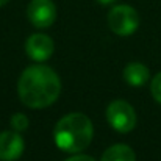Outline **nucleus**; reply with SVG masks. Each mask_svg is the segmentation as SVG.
I'll return each mask as SVG.
<instances>
[{
	"instance_id": "f257e3e1",
	"label": "nucleus",
	"mask_w": 161,
	"mask_h": 161,
	"mask_svg": "<svg viewBox=\"0 0 161 161\" xmlns=\"http://www.w3.org/2000/svg\"><path fill=\"white\" fill-rule=\"evenodd\" d=\"M17 92L22 103L28 108H46L59 97L61 80L52 67L35 64L22 72Z\"/></svg>"
},
{
	"instance_id": "f03ea898",
	"label": "nucleus",
	"mask_w": 161,
	"mask_h": 161,
	"mask_svg": "<svg viewBox=\"0 0 161 161\" xmlns=\"http://www.w3.org/2000/svg\"><path fill=\"white\" fill-rule=\"evenodd\" d=\"M94 127L88 116L81 113L66 114L55 125L53 139L59 150L67 153L83 152L92 141Z\"/></svg>"
},
{
	"instance_id": "7ed1b4c3",
	"label": "nucleus",
	"mask_w": 161,
	"mask_h": 161,
	"mask_svg": "<svg viewBox=\"0 0 161 161\" xmlns=\"http://www.w3.org/2000/svg\"><path fill=\"white\" fill-rule=\"evenodd\" d=\"M108 25L119 36H130L139 27V14L130 5H116L108 13Z\"/></svg>"
},
{
	"instance_id": "20e7f679",
	"label": "nucleus",
	"mask_w": 161,
	"mask_h": 161,
	"mask_svg": "<svg viewBox=\"0 0 161 161\" xmlns=\"http://www.w3.org/2000/svg\"><path fill=\"white\" fill-rule=\"evenodd\" d=\"M108 124L119 133H128L136 127V113L125 100H114L107 108Z\"/></svg>"
},
{
	"instance_id": "39448f33",
	"label": "nucleus",
	"mask_w": 161,
	"mask_h": 161,
	"mask_svg": "<svg viewBox=\"0 0 161 161\" xmlns=\"http://www.w3.org/2000/svg\"><path fill=\"white\" fill-rule=\"evenodd\" d=\"M28 20L38 28L50 27L56 19V8L52 0H31L27 6Z\"/></svg>"
},
{
	"instance_id": "423d86ee",
	"label": "nucleus",
	"mask_w": 161,
	"mask_h": 161,
	"mask_svg": "<svg viewBox=\"0 0 161 161\" xmlns=\"http://www.w3.org/2000/svg\"><path fill=\"white\" fill-rule=\"evenodd\" d=\"M24 153V139L19 131L0 133V161H16Z\"/></svg>"
},
{
	"instance_id": "0eeeda50",
	"label": "nucleus",
	"mask_w": 161,
	"mask_h": 161,
	"mask_svg": "<svg viewBox=\"0 0 161 161\" xmlns=\"http://www.w3.org/2000/svg\"><path fill=\"white\" fill-rule=\"evenodd\" d=\"M25 52L35 61H46L53 53V41L50 36L42 33L31 35L25 42Z\"/></svg>"
},
{
	"instance_id": "6e6552de",
	"label": "nucleus",
	"mask_w": 161,
	"mask_h": 161,
	"mask_svg": "<svg viewBox=\"0 0 161 161\" xmlns=\"http://www.w3.org/2000/svg\"><path fill=\"white\" fill-rule=\"evenodd\" d=\"M149 78H150V72L147 66L141 63H130L124 69V80L130 86H142L149 81Z\"/></svg>"
},
{
	"instance_id": "1a4fd4ad",
	"label": "nucleus",
	"mask_w": 161,
	"mask_h": 161,
	"mask_svg": "<svg viewBox=\"0 0 161 161\" xmlns=\"http://www.w3.org/2000/svg\"><path fill=\"white\" fill-rule=\"evenodd\" d=\"M100 161H136V155L127 144H114L103 152Z\"/></svg>"
},
{
	"instance_id": "9d476101",
	"label": "nucleus",
	"mask_w": 161,
	"mask_h": 161,
	"mask_svg": "<svg viewBox=\"0 0 161 161\" xmlns=\"http://www.w3.org/2000/svg\"><path fill=\"white\" fill-rule=\"evenodd\" d=\"M11 127H13V130H16V131H24L27 127H28V117L25 116V114H22V113H16V114H13L11 116Z\"/></svg>"
},
{
	"instance_id": "9b49d317",
	"label": "nucleus",
	"mask_w": 161,
	"mask_h": 161,
	"mask_svg": "<svg viewBox=\"0 0 161 161\" xmlns=\"http://www.w3.org/2000/svg\"><path fill=\"white\" fill-rule=\"evenodd\" d=\"M150 92L153 96V99L161 105V72H158L150 83Z\"/></svg>"
},
{
	"instance_id": "f8f14e48",
	"label": "nucleus",
	"mask_w": 161,
	"mask_h": 161,
	"mask_svg": "<svg viewBox=\"0 0 161 161\" xmlns=\"http://www.w3.org/2000/svg\"><path fill=\"white\" fill-rule=\"evenodd\" d=\"M66 161H96L92 157H88V155H74L70 158H67Z\"/></svg>"
},
{
	"instance_id": "ddd939ff",
	"label": "nucleus",
	"mask_w": 161,
	"mask_h": 161,
	"mask_svg": "<svg viewBox=\"0 0 161 161\" xmlns=\"http://www.w3.org/2000/svg\"><path fill=\"white\" fill-rule=\"evenodd\" d=\"M99 3H102V5H109V3H113L114 0H97Z\"/></svg>"
},
{
	"instance_id": "4468645a",
	"label": "nucleus",
	"mask_w": 161,
	"mask_h": 161,
	"mask_svg": "<svg viewBox=\"0 0 161 161\" xmlns=\"http://www.w3.org/2000/svg\"><path fill=\"white\" fill-rule=\"evenodd\" d=\"M9 0H0V6H3V5H6Z\"/></svg>"
}]
</instances>
